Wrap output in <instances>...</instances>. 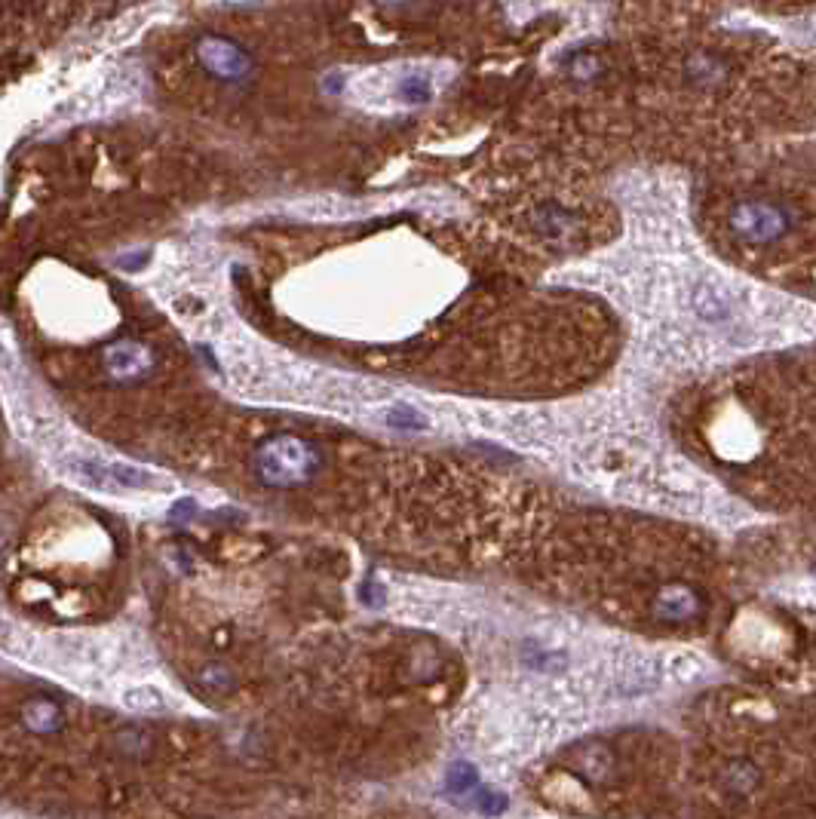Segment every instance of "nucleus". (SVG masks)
<instances>
[{"instance_id":"obj_1","label":"nucleus","mask_w":816,"mask_h":819,"mask_svg":"<svg viewBox=\"0 0 816 819\" xmlns=\"http://www.w3.org/2000/svg\"><path fill=\"white\" fill-rule=\"evenodd\" d=\"M255 476L264 488H301L320 473V451L313 442L283 433L274 439H264L255 451Z\"/></svg>"},{"instance_id":"obj_2","label":"nucleus","mask_w":816,"mask_h":819,"mask_svg":"<svg viewBox=\"0 0 816 819\" xmlns=\"http://www.w3.org/2000/svg\"><path fill=\"white\" fill-rule=\"evenodd\" d=\"M731 234L746 246H774L792 231V212L774 200H740L731 215Z\"/></svg>"},{"instance_id":"obj_3","label":"nucleus","mask_w":816,"mask_h":819,"mask_svg":"<svg viewBox=\"0 0 816 819\" xmlns=\"http://www.w3.org/2000/svg\"><path fill=\"white\" fill-rule=\"evenodd\" d=\"M105 372L117 384H142L154 372V350L142 341H114L102 353Z\"/></svg>"},{"instance_id":"obj_4","label":"nucleus","mask_w":816,"mask_h":819,"mask_svg":"<svg viewBox=\"0 0 816 819\" xmlns=\"http://www.w3.org/2000/svg\"><path fill=\"white\" fill-rule=\"evenodd\" d=\"M197 62L221 80H243L252 68L249 53L228 37H203L197 43Z\"/></svg>"},{"instance_id":"obj_5","label":"nucleus","mask_w":816,"mask_h":819,"mask_svg":"<svg viewBox=\"0 0 816 819\" xmlns=\"http://www.w3.org/2000/svg\"><path fill=\"white\" fill-rule=\"evenodd\" d=\"M77 473L105 491H129V488H145L151 482L148 473L126 467V464H77Z\"/></svg>"},{"instance_id":"obj_6","label":"nucleus","mask_w":816,"mask_h":819,"mask_svg":"<svg viewBox=\"0 0 816 819\" xmlns=\"http://www.w3.org/2000/svg\"><path fill=\"white\" fill-rule=\"evenodd\" d=\"M654 614L672 623H682L700 614V596L688 583H669L654 596Z\"/></svg>"},{"instance_id":"obj_7","label":"nucleus","mask_w":816,"mask_h":819,"mask_svg":"<svg viewBox=\"0 0 816 819\" xmlns=\"http://www.w3.org/2000/svg\"><path fill=\"white\" fill-rule=\"evenodd\" d=\"M22 727L34 737H56L65 727V712L47 697H34L22 706Z\"/></svg>"},{"instance_id":"obj_8","label":"nucleus","mask_w":816,"mask_h":819,"mask_svg":"<svg viewBox=\"0 0 816 819\" xmlns=\"http://www.w3.org/2000/svg\"><path fill=\"white\" fill-rule=\"evenodd\" d=\"M534 227L537 231L547 237V240H565L574 227H577V218H574V212H568L565 206H556V203H550V206H543L537 215H534Z\"/></svg>"},{"instance_id":"obj_9","label":"nucleus","mask_w":816,"mask_h":819,"mask_svg":"<svg viewBox=\"0 0 816 819\" xmlns=\"http://www.w3.org/2000/svg\"><path fill=\"white\" fill-rule=\"evenodd\" d=\"M611 764H614L611 752L605 746H599V743H589V746H583V749L574 752V767L583 773L589 783H602L605 773L611 770Z\"/></svg>"},{"instance_id":"obj_10","label":"nucleus","mask_w":816,"mask_h":819,"mask_svg":"<svg viewBox=\"0 0 816 819\" xmlns=\"http://www.w3.org/2000/svg\"><path fill=\"white\" fill-rule=\"evenodd\" d=\"M123 706L132 709V712H142V715H157V712H166V697L151 688V685H135V688H126L123 691Z\"/></svg>"},{"instance_id":"obj_11","label":"nucleus","mask_w":816,"mask_h":819,"mask_svg":"<svg viewBox=\"0 0 816 819\" xmlns=\"http://www.w3.org/2000/svg\"><path fill=\"white\" fill-rule=\"evenodd\" d=\"M111 746L123 761H142L151 752V737L145 731H139V727H126V731H120L111 740Z\"/></svg>"},{"instance_id":"obj_12","label":"nucleus","mask_w":816,"mask_h":819,"mask_svg":"<svg viewBox=\"0 0 816 819\" xmlns=\"http://www.w3.org/2000/svg\"><path fill=\"white\" fill-rule=\"evenodd\" d=\"M197 685L206 694H231L237 688V675L228 666H224V663H206L197 672Z\"/></svg>"},{"instance_id":"obj_13","label":"nucleus","mask_w":816,"mask_h":819,"mask_svg":"<svg viewBox=\"0 0 816 819\" xmlns=\"http://www.w3.org/2000/svg\"><path fill=\"white\" fill-rule=\"evenodd\" d=\"M688 80L691 83H697V86H715L721 77H724V62L718 59V56H709V53H697V56H691L688 59Z\"/></svg>"},{"instance_id":"obj_14","label":"nucleus","mask_w":816,"mask_h":819,"mask_svg":"<svg viewBox=\"0 0 816 819\" xmlns=\"http://www.w3.org/2000/svg\"><path fill=\"white\" fill-rule=\"evenodd\" d=\"M445 789L455 792V795H464V792H476L479 789V770L473 764H451L448 773H445Z\"/></svg>"},{"instance_id":"obj_15","label":"nucleus","mask_w":816,"mask_h":819,"mask_svg":"<svg viewBox=\"0 0 816 819\" xmlns=\"http://www.w3.org/2000/svg\"><path fill=\"white\" fill-rule=\"evenodd\" d=\"M476 807L485 816H501L507 810V795L504 792H494V789H479L476 792Z\"/></svg>"},{"instance_id":"obj_16","label":"nucleus","mask_w":816,"mask_h":819,"mask_svg":"<svg viewBox=\"0 0 816 819\" xmlns=\"http://www.w3.org/2000/svg\"><path fill=\"white\" fill-rule=\"evenodd\" d=\"M390 415H396V418H390V424H393V427H408V430H418V427H424L421 415H418V412H412V408H396V412H390Z\"/></svg>"},{"instance_id":"obj_17","label":"nucleus","mask_w":816,"mask_h":819,"mask_svg":"<svg viewBox=\"0 0 816 819\" xmlns=\"http://www.w3.org/2000/svg\"><path fill=\"white\" fill-rule=\"evenodd\" d=\"M402 93H405L408 99H412V102L427 99V96H430V83H427L424 77H421V80H418V77H408V80L402 83Z\"/></svg>"}]
</instances>
